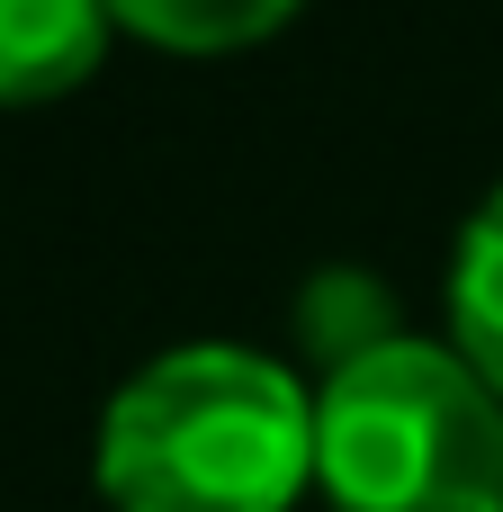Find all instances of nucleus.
I'll return each mask as SVG.
<instances>
[{"mask_svg": "<svg viewBox=\"0 0 503 512\" xmlns=\"http://www.w3.org/2000/svg\"><path fill=\"white\" fill-rule=\"evenodd\" d=\"M306 0H108V18L162 54H234L297 18Z\"/></svg>", "mask_w": 503, "mask_h": 512, "instance_id": "obj_5", "label": "nucleus"}, {"mask_svg": "<svg viewBox=\"0 0 503 512\" xmlns=\"http://www.w3.org/2000/svg\"><path fill=\"white\" fill-rule=\"evenodd\" d=\"M306 342H315V360H324V369H342V360H360V351L396 342V315H387L378 279H351V270H333V279L306 297Z\"/></svg>", "mask_w": 503, "mask_h": 512, "instance_id": "obj_6", "label": "nucleus"}, {"mask_svg": "<svg viewBox=\"0 0 503 512\" xmlns=\"http://www.w3.org/2000/svg\"><path fill=\"white\" fill-rule=\"evenodd\" d=\"M450 351L503 396V189H486L450 252Z\"/></svg>", "mask_w": 503, "mask_h": 512, "instance_id": "obj_4", "label": "nucleus"}, {"mask_svg": "<svg viewBox=\"0 0 503 512\" xmlns=\"http://www.w3.org/2000/svg\"><path fill=\"white\" fill-rule=\"evenodd\" d=\"M108 0H0V108L63 99L108 54Z\"/></svg>", "mask_w": 503, "mask_h": 512, "instance_id": "obj_3", "label": "nucleus"}, {"mask_svg": "<svg viewBox=\"0 0 503 512\" xmlns=\"http://www.w3.org/2000/svg\"><path fill=\"white\" fill-rule=\"evenodd\" d=\"M306 486L315 396L243 342L162 351L99 414V495L117 512H288Z\"/></svg>", "mask_w": 503, "mask_h": 512, "instance_id": "obj_1", "label": "nucleus"}, {"mask_svg": "<svg viewBox=\"0 0 503 512\" xmlns=\"http://www.w3.org/2000/svg\"><path fill=\"white\" fill-rule=\"evenodd\" d=\"M315 486L333 512H503V396L450 342H378L315 387Z\"/></svg>", "mask_w": 503, "mask_h": 512, "instance_id": "obj_2", "label": "nucleus"}]
</instances>
